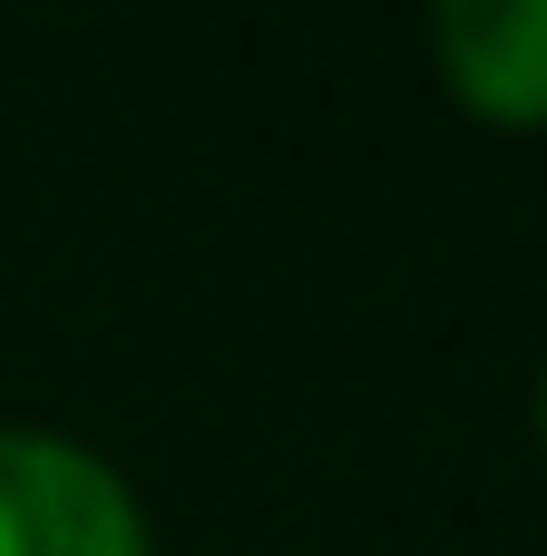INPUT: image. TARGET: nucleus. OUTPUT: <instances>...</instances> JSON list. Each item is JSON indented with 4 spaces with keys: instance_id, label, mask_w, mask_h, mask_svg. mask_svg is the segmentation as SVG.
<instances>
[{
    "instance_id": "1",
    "label": "nucleus",
    "mask_w": 547,
    "mask_h": 556,
    "mask_svg": "<svg viewBox=\"0 0 547 556\" xmlns=\"http://www.w3.org/2000/svg\"><path fill=\"white\" fill-rule=\"evenodd\" d=\"M0 556H147L137 489L59 430H0Z\"/></svg>"
},
{
    "instance_id": "3",
    "label": "nucleus",
    "mask_w": 547,
    "mask_h": 556,
    "mask_svg": "<svg viewBox=\"0 0 547 556\" xmlns=\"http://www.w3.org/2000/svg\"><path fill=\"white\" fill-rule=\"evenodd\" d=\"M538 430H547V391H538Z\"/></svg>"
},
{
    "instance_id": "2",
    "label": "nucleus",
    "mask_w": 547,
    "mask_h": 556,
    "mask_svg": "<svg viewBox=\"0 0 547 556\" xmlns=\"http://www.w3.org/2000/svg\"><path fill=\"white\" fill-rule=\"evenodd\" d=\"M431 59L489 127H547V0H431Z\"/></svg>"
}]
</instances>
